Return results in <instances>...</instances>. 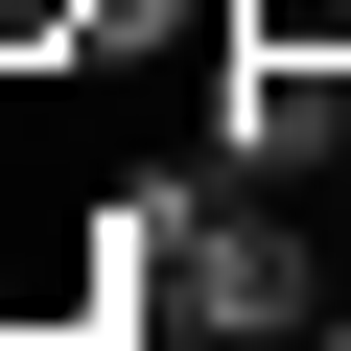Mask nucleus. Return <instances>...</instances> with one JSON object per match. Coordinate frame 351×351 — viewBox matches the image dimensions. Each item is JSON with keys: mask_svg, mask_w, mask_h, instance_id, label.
Here are the masks:
<instances>
[{"mask_svg": "<svg viewBox=\"0 0 351 351\" xmlns=\"http://www.w3.org/2000/svg\"><path fill=\"white\" fill-rule=\"evenodd\" d=\"M351 281H328V234L258 188V164H141L117 188V351H304Z\"/></svg>", "mask_w": 351, "mask_h": 351, "instance_id": "obj_1", "label": "nucleus"}, {"mask_svg": "<svg viewBox=\"0 0 351 351\" xmlns=\"http://www.w3.org/2000/svg\"><path fill=\"white\" fill-rule=\"evenodd\" d=\"M188 117H211V164H258V188L351 164V71L328 47H188Z\"/></svg>", "mask_w": 351, "mask_h": 351, "instance_id": "obj_2", "label": "nucleus"}, {"mask_svg": "<svg viewBox=\"0 0 351 351\" xmlns=\"http://www.w3.org/2000/svg\"><path fill=\"white\" fill-rule=\"evenodd\" d=\"M0 94H94V0H0Z\"/></svg>", "mask_w": 351, "mask_h": 351, "instance_id": "obj_3", "label": "nucleus"}, {"mask_svg": "<svg viewBox=\"0 0 351 351\" xmlns=\"http://www.w3.org/2000/svg\"><path fill=\"white\" fill-rule=\"evenodd\" d=\"M211 47H328V71H351V0H234Z\"/></svg>", "mask_w": 351, "mask_h": 351, "instance_id": "obj_4", "label": "nucleus"}, {"mask_svg": "<svg viewBox=\"0 0 351 351\" xmlns=\"http://www.w3.org/2000/svg\"><path fill=\"white\" fill-rule=\"evenodd\" d=\"M304 351H351V304H328V328H304Z\"/></svg>", "mask_w": 351, "mask_h": 351, "instance_id": "obj_5", "label": "nucleus"}]
</instances>
